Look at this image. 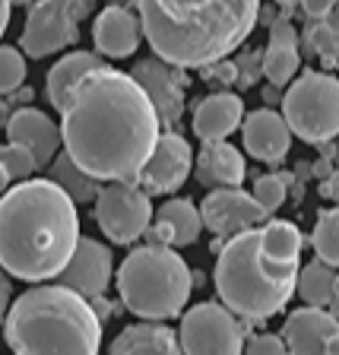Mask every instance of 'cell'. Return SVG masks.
<instances>
[{"label": "cell", "instance_id": "10", "mask_svg": "<svg viewBox=\"0 0 339 355\" xmlns=\"http://www.w3.org/2000/svg\"><path fill=\"white\" fill-rule=\"evenodd\" d=\"M153 219L149 193L137 181H108L96 197V222L114 244H133L143 238Z\"/></svg>", "mask_w": 339, "mask_h": 355}, {"label": "cell", "instance_id": "4", "mask_svg": "<svg viewBox=\"0 0 339 355\" xmlns=\"http://www.w3.org/2000/svg\"><path fill=\"white\" fill-rule=\"evenodd\" d=\"M153 54L184 70L225 60L260 19V0H137Z\"/></svg>", "mask_w": 339, "mask_h": 355}, {"label": "cell", "instance_id": "41", "mask_svg": "<svg viewBox=\"0 0 339 355\" xmlns=\"http://www.w3.org/2000/svg\"><path fill=\"white\" fill-rule=\"evenodd\" d=\"M276 3H279V7H286V10H292V7H298L302 0H276Z\"/></svg>", "mask_w": 339, "mask_h": 355}, {"label": "cell", "instance_id": "40", "mask_svg": "<svg viewBox=\"0 0 339 355\" xmlns=\"http://www.w3.org/2000/svg\"><path fill=\"white\" fill-rule=\"evenodd\" d=\"M324 355H339V333H333L324 346Z\"/></svg>", "mask_w": 339, "mask_h": 355}, {"label": "cell", "instance_id": "2", "mask_svg": "<svg viewBox=\"0 0 339 355\" xmlns=\"http://www.w3.org/2000/svg\"><path fill=\"white\" fill-rule=\"evenodd\" d=\"M76 200L51 178H26L0 193V266L13 279H58L80 244Z\"/></svg>", "mask_w": 339, "mask_h": 355}, {"label": "cell", "instance_id": "19", "mask_svg": "<svg viewBox=\"0 0 339 355\" xmlns=\"http://www.w3.org/2000/svg\"><path fill=\"white\" fill-rule=\"evenodd\" d=\"M241 124H244V102L241 96H235L229 89H219V92L207 96L193 111V133L203 143L229 140Z\"/></svg>", "mask_w": 339, "mask_h": 355}, {"label": "cell", "instance_id": "20", "mask_svg": "<svg viewBox=\"0 0 339 355\" xmlns=\"http://www.w3.org/2000/svg\"><path fill=\"white\" fill-rule=\"evenodd\" d=\"M298 67H302V54H298V32L295 26L282 16L270 26V42L263 48V76L273 86H288L295 80Z\"/></svg>", "mask_w": 339, "mask_h": 355}, {"label": "cell", "instance_id": "32", "mask_svg": "<svg viewBox=\"0 0 339 355\" xmlns=\"http://www.w3.org/2000/svg\"><path fill=\"white\" fill-rule=\"evenodd\" d=\"M235 67H238V86L251 89L263 76V51H244L235 60Z\"/></svg>", "mask_w": 339, "mask_h": 355}, {"label": "cell", "instance_id": "33", "mask_svg": "<svg viewBox=\"0 0 339 355\" xmlns=\"http://www.w3.org/2000/svg\"><path fill=\"white\" fill-rule=\"evenodd\" d=\"M244 355H288V346L276 333H257L244 343Z\"/></svg>", "mask_w": 339, "mask_h": 355}, {"label": "cell", "instance_id": "13", "mask_svg": "<svg viewBox=\"0 0 339 355\" xmlns=\"http://www.w3.org/2000/svg\"><path fill=\"white\" fill-rule=\"evenodd\" d=\"M193 168V149L191 143L175 130H165L155 143L153 155H149V162L143 165L140 178H137V184L155 197V193H175L177 187L187 181Z\"/></svg>", "mask_w": 339, "mask_h": 355}, {"label": "cell", "instance_id": "24", "mask_svg": "<svg viewBox=\"0 0 339 355\" xmlns=\"http://www.w3.org/2000/svg\"><path fill=\"white\" fill-rule=\"evenodd\" d=\"M336 266L324 263V260H311V263L302 266L298 273V295L304 298V304H318V308H327L330 314L339 318V292H336Z\"/></svg>", "mask_w": 339, "mask_h": 355}, {"label": "cell", "instance_id": "17", "mask_svg": "<svg viewBox=\"0 0 339 355\" xmlns=\"http://www.w3.org/2000/svg\"><path fill=\"white\" fill-rule=\"evenodd\" d=\"M7 140L22 143L26 149H32L38 168H48V165L58 159L60 146H64V133H60V127L54 124L44 111L19 108V111H13L7 121Z\"/></svg>", "mask_w": 339, "mask_h": 355}, {"label": "cell", "instance_id": "12", "mask_svg": "<svg viewBox=\"0 0 339 355\" xmlns=\"http://www.w3.org/2000/svg\"><path fill=\"white\" fill-rule=\"evenodd\" d=\"M130 76L146 89V96L153 98L162 127H175L184 114V98H187V76L184 67H175L168 60H162L159 54L146 60H137L130 70Z\"/></svg>", "mask_w": 339, "mask_h": 355}, {"label": "cell", "instance_id": "8", "mask_svg": "<svg viewBox=\"0 0 339 355\" xmlns=\"http://www.w3.org/2000/svg\"><path fill=\"white\" fill-rule=\"evenodd\" d=\"M92 10V0H35L22 26V51L29 58H48L80 38V19Z\"/></svg>", "mask_w": 339, "mask_h": 355}, {"label": "cell", "instance_id": "14", "mask_svg": "<svg viewBox=\"0 0 339 355\" xmlns=\"http://www.w3.org/2000/svg\"><path fill=\"white\" fill-rule=\"evenodd\" d=\"M292 127H288L286 114L273 108H257L251 114H244L241 124V140L244 149L251 153V159L266 165H279L292 149Z\"/></svg>", "mask_w": 339, "mask_h": 355}, {"label": "cell", "instance_id": "7", "mask_svg": "<svg viewBox=\"0 0 339 355\" xmlns=\"http://www.w3.org/2000/svg\"><path fill=\"white\" fill-rule=\"evenodd\" d=\"M282 114L295 137L311 146L339 137V80L327 70H304L288 83L282 96Z\"/></svg>", "mask_w": 339, "mask_h": 355}, {"label": "cell", "instance_id": "22", "mask_svg": "<svg viewBox=\"0 0 339 355\" xmlns=\"http://www.w3.org/2000/svg\"><path fill=\"white\" fill-rule=\"evenodd\" d=\"M102 67H108V64H105L98 54H92V51H70V54H64V58H60L58 64L48 70V80H44L48 102H51L58 111H64L67 102H70V96H73V89L80 86L89 73L102 70Z\"/></svg>", "mask_w": 339, "mask_h": 355}, {"label": "cell", "instance_id": "1", "mask_svg": "<svg viewBox=\"0 0 339 355\" xmlns=\"http://www.w3.org/2000/svg\"><path fill=\"white\" fill-rule=\"evenodd\" d=\"M64 153L98 181H137L162 137V118L130 73H89L60 111Z\"/></svg>", "mask_w": 339, "mask_h": 355}, {"label": "cell", "instance_id": "27", "mask_svg": "<svg viewBox=\"0 0 339 355\" xmlns=\"http://www.w3.org/2000/svg\"><path fill=\"white\" fill-rule=\"evenodd\" d=\"M311 244H314V254L324 263L339 266V207L324 209L318 216L314 232H311Z\"/></svg>", "mask_w": 339, "mask_h": 355}, {"label": "cell", "instance_id": "15", "mask_svg": "<svg viewBox=\"0 0 339 355\" xmlns=\"http://www.w3.org/2000/svg\"><path fill=\"white\" fill-rule=\"evenodd\" d=\"M111 273H114V263H111V251L105 244H98L96 238H80L70 263L64 266V273L58 276L64 286L76 288L80 295L96 298L105 295V288L111 282Z\"/></svg>", "mask_w": 339, "mask_h": 355}, {"label": "cell", "instance_id": "37", "mask_svg": "<svg viewBox=\"0 0 339 355\" xmlns=\"http://www.w3.org/2000/svg\"><path fill=\"white\" fill-rule=\"evenodd\" d=\"M320 191H324V197H330V200H336V203H339V171H333V175L327 178Z\"/></svg>", "mask_w": 339, "mask_h": 355}, {"label": "cell", "instance_id": "18", "mask_svg": "<svg viewBox=\"0 0 339 355\" xmlns=\"http://www.w3.org/2000/svg\"><path fill=\"white\" fill-rule=\"evenodd\" d=\"M333 333H339V318L327 308L308 304L286 318L282 340L288 346V355H324V346Z\"/></svg>", "mask_w": 339, "mask_h": 355}, {"label": "cell", "instance_id": "25", "mask_svg": "<svg viewBox=\"0 0 339 355\" xmlns=\"http://www.w3.org/2000/svg\"><path fill=\"white\" fill-rule=\"evenodd\" d=\"M155 219L165 222V225L171 229L175 248H187V244H193L200 238V229H207V225H203V213L184 197L162 203V207L155 209Z\"/></svg>", "mask_w": 339, "mask_h": 355}, {"label": "cell", "instance_id": "43", "mask_svg": "<svg viewBox=\"0 0 339 355\" xmlns=\"http://www.w3.org/2000/svg\"><path fill=\"white\" fill-rule=\"evenodd\" d=\"M108 3H124V7H127V3H130V0H108Z\"/></svg>", "mask_w": 339, "mask_h": 355}, {"label": "cell", "instance_id": "26", "mask_svg": "<svg viewBox=\"0 0 339 355\" xmlns=\"http://www.w3.org/2000/svg\"><path fill=\"white\" fill-rule=\"evenodd\" d=\"M48 168H51V181H58L76 203H96L98 191H102V187H98V178L82 171L80 165L70 159V153H58V159H54Z\"/></svg>", "mask_w": 339, "mask_h": 355}, {"label": "cell", "instance_id": "9", "mask_svg": "<svg viewBox=\"0 0 339 355\" xmlns=\"http://www.w3.org/2000/svg\"><path fill=\"white\" fill-rule=\"evenodd\" d=\"M181 349L184 355H241L244 327L235 311L216 302H200L181 320Z\"/></svg>", "mask_w": 339, "mask_h": 355}, {"label": "cell", "instance_id": "21", "mask_svg": "<svg viewBox=\"0 0 339 355\" xmlns=\"http://www.w3.org/2000/svg\"><path fill=\"white\" fill-rule=\"evenodd\" d=\"M108 355H184L181 349V336H175V330H168L165 324H133L111 340Z\"/></svg>", "mask_w": 339, "mask_h": 355}, {"label": "cell", "instance_id": "5", "mask_svg": "<svg viewBox=\"0 0 339 355\" xmlns=\"http://www.w3.org/2000/svg\"><path fill=\"white\" fill-rule=\"evenodd\" d=\"M3 340L13 355H98L102 318L76 288L32 286L3 318Z\"/></svg>", "mask_w": 339, "mask_h": 355}, {"label": "cell", "instance_id": "6", "mask_svg": "<svg viewBox=\"0 0 339 355\" xmlns=\"http://www.w3.org/2000/svg\"><path fill=\"white\" fill-rule=\"evenodd\" d=\"M118 295L130 314L143 320H168L184 311L193 288V273L175 248L143 244L118 266Z\"/></svg>", "mask_w": 339, "mask_h": 355}, {"label": "cell", "instance_id": "11", "mask_svg": "<svg viewBox=\"0 0 339 355\" xmlns=\"http://www.w3.org/2000/svg\"><path fill=\"white\" fill-rule=\"evenodd\" d=\"M200 213H203V225L222 238H232L270 219L260 200L241 187H213L200 203Z\"/></svg>", "mask_w": 339, "mask_h": 355}, {"label": "cell", "instance_id": "38", "mask_svg": "<svg viewBox=\"0 0 339 355\" xmlns=\"http://www.w3.org/2000/svg\"><path fill=\"white\" fill-rule=\"evenodd\" d=\"M10 13H13V0H0V38L10 26Z\"/></svg>", "mask_w": 339, "mask_h": 355}, {"label": "cell", "instance_id": "23", "mask_svg": "<svg viewBox=\"0 0 339 355\" xmlns=\"http://www.w3.org/2000/svg\"><path fill=\"white\" fill-rule=\"evenodd\" d=\"M244 175H247L244 155L238 153L229 140L203 143L200 159H197L200 184H207V187H241Z\"/></svg>", "mask_w": 339, "mask_h": 355}, {"label": "cell", "instance_id": "28", "mask_svg": "<svg viewBox=\"0 0 339 355\" xmlns=\"http://www.w3.org/2000/svg\"><path fill=\"white\" fill-rule=\"evenodd\" d=\"M308 48L324 60L327 67H333L339 60V16L330 13L324 19H314L308 29Z\"/></svg>", "mask_w": 339, "mask_h": 355}, {"label": "cell", "instance_id": "16", "mask_svg": "<svg viewBox=\"0 0 339 355\" xmlns=\"http://www.w3.org/2000/svg\"><path fill=\"white\" fill-rule=\"evenodd\" d=\"M143 19L140 13H130L124 3H108L92 22V42H96L98 54L118 60L130 58L143 42Z\"/></svg>", "mask_w": 339, "mask_h": 355}, {"label": "cell", "instance_id": "39", "mask_svg": "<svg viewBox=\"0 0 339 355\" xmlns=\"http://www.w3.org/2000/svg\"><path fill=\"white\" fill-rule=\"evenodd\" d=\"M10 181H13V178H10L7 165H3V159H0V193H7V191H10Z\"/></svg>", "mask_w": 339, "mask_h": 355}, {"label": "cell", "instance_id": "31", "mask_svg": "<svg viewBox=\"0 0 339 355\" xmlns=\"http://www.w3.org/2000/svg\"><path fill=\"white\" fill-rule=\"evenodd\" d=\"M0 159H3V165H7V171H10L13 181H26V178H32L35 175V168H38L32 149H26L22 143H10L7 140V146H0Z\"/></svg>", "mask_w": 339, "mask_h": 355}, {"label": "cell", "instance_id": "3", "mask_svg": "<svg viewBox=\"0 0 339 355\" xmlns=\"http://www.w3.org/2000/svg\"><path fill=\"white\" fill-rule=\"evenodd\" d=\"M302 229L288 219H270L263 229H244L225 238L216 257V292L222 304L244 320L279 314L298 292Z\"/></svg>", "mask_w": 339, "mask_h": 355}, {"label": "cell", "instance_id": "44", "mask_svg": "<svg viewBox=\"0 0 339 355\" xmlns=\"http://www.w3.org/2000/svg\"><path fill=\"white\" fill-rule=\"evenodd\" d=\"M336 292H339V276H336Z\"/></svg>", "mask_w": 339, "mask_h": 355}, {"label": "cell", "instance_id": "30", "mask_svg": "<svg viewBox=\"0 0 339 355\" xmlns=\"http://www.w3.org/2000/svg\"><path fill=\"white\" fill-rule=\"evenodd\" d=\"M254 197L260 200V207H263L266 213L273 216L288 197V178L286 175H260L257 184H254Z\"/></svg>", "mask_w": 339, "mask_h": 355}, {"label": "cell", "instance_id": "29", "mask_svg": "<svg viewBox=\"0 0 339 355\" xmlns=\"http://www.w3.org/2000/svg\"><path fill=\"white\" fill-rule=\"evenodd\" d=\"M26 51L19 48H10V44H0V96L16 92L26 80Z\"/></svg>", "mask_w": 339, "mask_h": 355}, {"label": "cell", "instance_id": "36", "mask_svg": "<svg viewBox=\"0 0 339 355\" xmlns=\"http://www.w3.org/2000/svg\"><path fill=\"white\" fill-rule=\"evenodd\" d=\"M10 295H13V286H10V273L0 266V320L7 318L10 311Z\"/></svg>", "mask_w": 339, "mask_h": 355}, {"label": "cell", "instance_id": "35", "mask_svg": "<svg viewBox=\"0 0 339 355\" xmlns=\"http://www.w3.org/2000/svg\"><path fill=\"white\" fill-rule=\"evenodd\" d=\"M339 0H302V10L308 19H324V16L336 13Z\"/></svg>", "mask_w": 339, "mask_h": 355}, {"label": "cell", "instance_id": "42", "mask_svg": "<svg viewBox=\"0 0 339 355\" xmlns=\"http://www.w3.org/2000/svg\"><path fill=\"white\" fill-rule=\"evenodd\" d=\"M13 3H19V7H32L35 0H13Z\"/></svg>", "mask_w": 339, "mask_h": 355}, {"label": "cell", "instance_id": "34", "mask_svg": "<svg viewBox=\"0 0 339 355\" xmlns=\"http://www.w3.org/2000/svg\"><path fill=\"white\" fill-rule=\"evenodd\" d=\"M207 70V80L209 83H216V86H232V83H238V67H235V60H216V64H209V67H203Z\"/></svg>", "mask_w": 339, "mask_h": 355}]
</instances>
